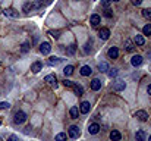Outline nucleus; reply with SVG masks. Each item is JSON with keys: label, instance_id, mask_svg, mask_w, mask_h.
<instances>
[{"label": "nucleus", "instance_id": "obj_1", "mask_svg": "<svg viewBox=\"0 0 151 141\" xmlns=\"http://www.w3.org/2000/svg\"><path fill=\"white\" fill-rule=\"evenodd\" d=\"M13 121H15V123H18V125L25 123V122H27V113H25V112H22V110H18V112L15 113V118H13Z\"/></svg>", "mask_w": 151, "mask_h": 141}, {"label": "nucleus", "instance_id": "obj_2", "mask_svg": "<svg viewBox=\"0 0 151 141\" xmlns=\"http://www.w3.org/2000/svg\"><path fill=\"white\" fill-rule=\"evenodd\" d=\"M79 135H81V131H79V128L77 125L69 126V137L70 138H78Z\"/></svg>", "mask_w": 151, "mask_h": 141}, {"label": "nucleus", "instance_id": "obj_3", "mask_svg": "<svg viewBox=\"0 0 151 141\" xmlns=\"http://www.w3.org/2000/svg\"><path fill=\"white\" fill-rule=\"evenodd\" d=\"M44 81L46 82H48L50 85H52V87H57V78H56V75L54 74H50V75H47L46 76V78H44Z\"/></svg>", "mask_w": 151, "mask_h": 141}, {"label": "nucleus", "instance_id": "obj_4", "mask_svg": "<svg viewBox=\"0 0 151 141\" xmlns=\"http://www.w3.org/2000/svg\"><path fill=\"white\" fill-rule=\"evenodd\" d=\"M125 88H126V82L122 81V80H117L115 84H113V90H115V91H123Z\"/></svg>", "mask_w": 151, "mask_h": 141}, {"label": "nucleus", "instance_id": "obj_5", "mask_svg": "<svg viewBox=\"0 0 151 141\" xmlns=\"http://www.w3.org/2000/svg\"><path fill=\"white\" fill-rule=\"evenodd\" d=\"M135 118H138V121H141V122H145L148 119V113L145 110H136L135 112Z\"/></svg>", "mask_w": 151, "mask_h": 141}, {"label": "nucleus", "instance_id": "obj_6", "mask_svg": "<svg viewBox=\"0 0 151 141\" xmlns=\"http://www.w3.org/2000/svg\"><path fill=\"white\" fill-rule=\"evenodd\" d=\"M40 52H41L43 55H48L50 52H52V46H50V43H47V41L41 43V44H40Z\"/></svg>", "mask_w": 151, "mask_h": 141}, {"label": "nucleus", "instance_id": "obj_7", "mask_svg": "<svg viewBox=\"0 0 151 141\" xmlns=\"http://www.w3.org/2000/svg\"><path fill=\"white\" fill-rule=\"evenodd\" d=\"M98 37H100V40L106 41V40H109V37H110V31L107 28H101L98 31Z\"/></svg>", "mask_w": 151, "mask_h": 141}, {"label": "nucleus", "instance_id": "obj_8", "mask_svg": "<svg viewBox=\"0 0 151 141\" xmlns=\"http://www.w3.org/2000/svg\"><path fill=\"white\" fill-rule=\"evenodd\" d=\"M41 69H43V63H41L40 60L34 62L32 65H31V71H32V74H38Z\"/></svg>", "mask_w": 151, "mask_h": 141}, {"label": "nucleus", "instance_id": "obj_9", "mask_svg": "<svg viewBox=\"0 0 151 141\" xmlns=\"http://www.w3.org/2000/svg\"><path fill=\"white\" fill-rule=\"evenodd\" d=\"M3 13L6 15V16H10V18H19V12H16L15 9H5L3 10Z\"/></svg>", "mask_w": 151, "mask_h": 141}, {"label": "nucleus", "instance_id": "obj_10", "mask_svg": "<svg viewBox=\"0 0 151 141\" xmlns=\"http://www.w3.org/2000/svg\"><path fill=\"white\" fill-rule=\"evenodd\" d=\"M90 109H91L90 101H82V103H81V106H79V112H81V113H84V115L90 112Z\"/></svg>", "mask_w": 151, "mask_h": 141}, {"label": "nucleus", "instance_id": "obj_11", "mask_svg": "<svg viewBox=\"0 0 151 141\" xmlns=\"http://www.w3.org/2000/svg\"><path fill=\"white\" fill-rule=\"evenodd\" d=\"M101 22V18H100V15L97 13H93L91 18H90V24L93 25V27H98V24Z\"/></svg>", "mask_w": 151, "mask_h": 141}, {"label": "nucleus", "instance_id": "obj_12", "mask_svg": "<svg viewBox=\"0 0 151 141\" xmlns=\"http://www.w3.org/2000/svg\"><path fill=\"white\" fill-rule=\"evenodd\" d=\"M107 55H109L110 59H117V56H119V49H117V47H110L109 52H107Z\"/></svg>", "mask_w": 151, "mask_h": 141}, {"label": "nucleus", "instance_id": "obj_13", "mask_svg": "<svg viewBox=\"0 0 151 141\" xmlns=\"http://www.w3.org/2000/svg\"><path fill=\"white\" fill-rule=\"evenodd\" d=\"M131 63H132V66H140L141 63H142V56H140V55H135V56H132V59H131Z\"/></svg>", "mask_w": 151, "mask_h": 141}, {"label": "nucleus", "instance_id": "obj_14", "mask_svg": "<svg viewBox=\"0 0 151 141\" xmlns=\"http://www.w3.org/2000/svg\"><path fill=\"white\" fill-rule=\"evenodd\" d=\"M100 88H101V81H100L98 78H94L91 81V90L93 91H98Z\"/></svg>", "mask_w": 151, "mask_h": 141}, {"label": "nucleus", "instance_id": "obj_15", "mask_svg": "<svg viewBox=\"0 0 151 141\" xmlns=\"http://www.w3.org/2000/svg\"><path fill=\"white\" fill-rule=\"evenodd\" d=\"M125 50H126V52H134L135 50V44L132 43V40H129V38L125 40Z\"/></svg>", "mask_w": 151, "mask_h": 141}, {"label": "nucleus", "instance_id": "obj_16", "mask_svg": "<svg viewBox=\"0 0 151 141\" xmlns=\"http://www.w3.org/2000/svg\"><path fill=\"white\" fill-rule=\"evenodd\" d=\"M79 109L77 107V106H73V107H70V110H69V115H70V118L72 119H78V116H79Z\"/></svg>", "mask_w": 151, "mask_h": 141}, {"label": "nucleus", "instance_id": "obj_17", "mask_svg": "<svg viewBox=\"0 0 151 141\" xmlns=\"http://www.w3.org/2000/svg\"><path fill=\"white\" fill-rule=\"evenodd\" d=\"M120 138H122V135H120V132L117 130H113L110 132V140L111 141H120Z\"/></svg>", "mask_w": 151, "mask_h": 141}, {"label": "nucleus", "instance_id": "obj_18", "mask_svg": "<svg viewBox=\"0 0 151 141\" xmlns=\"http://www.w3.org/2000/svg\"><path fill=\"white\" fill-rule=\"evenodd\" d=\"M98 131H100V125H98V123H91L90 126H88V132L93 134V135L97 134Z\"/></svg>", "mask_w": 151, "mask_h": 141}, {"label": "nucleus", "instance_id": "obj_19", "mask_svg": "<svg viewBox=\"0 0 151 141\" xmlns=\"http://www.w3.org/2000/svg\"><path fill=\"white\" fill-rule=\"evenodd\" d=\"M91 74H93L91 66H87V65H85V66L81 68V75H82V76H90Z\"/></svg>", "mask_w": 151, "mask_h": 141}, {"label": "nucleus", "instance_id": "obj_20", "mask_svg": "<svg viewBox=\"0 0 151 141\" xmlns=\"http://www.w3.org/2000/svg\"><path fill=\"white\" fill-rule=\"evenodd\" d=\"M134 43L136 44V46H144V43H145V40H144V37L142 35H135V38H134Z\"/></svg>", "mask_w": 151, "mask_h": 141}, {"label": "nucleus", "instance_id": "obj_21", "mask_svg": "<svg viewBox=\"0 0 151 141\" xmlns=\"http://www.w3.org/2000/svg\"><path fill=\"white\" fill-rule=\"evenodd\" d=\"M73 91H75V94L77 96H82L84 94V88H82V85H78V84H73Z\"/></svg>", "mask_w": 151, "mask_h": 141}, {"label": "nucleus", "instance_id": "obj_22", "mask_svg": "<svg viewBox=\"0 0 151 141\" xmlns=\"http://www.w3.org/2000/svg\"><path fill=\"white\" fill-rule=\"evenodd\" d=\"M62 62V59L60 57H56V56H52L48 59V65H52V66H56V65H59V63Z\"/></svg>", "mask_w": 151, "mask_h": 141}, {"label": "nucleus", "instance_id": "obj_23", "mask_svg": "<svg viewBox=\"0 0 151 141\" xmlns=\"http://www.w3.org/2000/svg\"><path fill=\"white\" fill-rule=\"evenodd\" d=\"M135 140H136V141H145V132H144L142 130L136 131V134H135Z\"/></svg>", "mask_w": 151, "mask_h": 141}, {"label": "nucleus", "instance_id": "obj_24", "mask_svg": "<svg viewBox=\"0 0 151 141\" xmlns=\"http://www.w3.org/2000/svg\"><path fill=\"white\" fill-rule=\"evenodd\" d=\"M98 71H100V72H107V71H109V63H107V62H101V63L98 65Z\"/></svg>", "mask_w": 151, "mask_h": 141}, {"label": "nucleus", "instance_id": "obj_25", "mask_svg": "<svg viewBox=\"0 0 151 141\" xmlns=\"http://www.w3.org/2000/svg\"><path fill=\"white\" fill-rule=\"evenodd\" d=\"M73 69H75V68H73L72 65H68V66H65L63 74H65L66 76H69V75H72V74H73Z\"/></svg>", "mask_w": 151, "mask_h": 141}, {"label": "nucleus", "instance_id": "obj_26", "mask_svg": "<svg viewBox=\"0 0 151 141\" xmlns=\"http://www.w3.org/2000/svg\"><path fill=\"white\" fill-rule=\"evenodd\" d=\"M28 52H30V43L25 41V43H22V46H21V53H28Z\"/></svg>", "mask_w": 151, "mask_h": 141}, {"label": "nucleus", "instance_id": "obj_27", "mask_svg": "<svg viewBox=\"0 0 151 141\" xmlns=\"http://www.w3.org/2000/svg\"><path fill=\"white\" fill-rule=\"evenodd\" d=\"M66 140H68L66 132H59V134L56 135V141H66Z\"/></svg>", "mask_w": 151, "mask_h": 141}, {"label": "nucleus", "instance_id": "obj_28", "mask_svg": "<svg viewBox=\"0 0 151 141\" xmlns=\"http://www.w3.org/2000/svg\"><path fill=\"white\" fill-rule=\"evenodd\" d=\"M31 9H34V6H32V3H31V2H27V3L23 5V12H25V13H28V12H30Z\"/></svg>", "mask_w": 151, "mask_h": 141}, {"label": "nucleus", "instance_id": "obj_29", "mask_svg": "<svg viewBox=\"0 0 151 141\" xmlns=\"http://www.w3.org/2000/svg\"><path fill=\"white\" fill-rule=\"evenodd\" d=\"M142 32H144V35H151V24L145 25V27L142 28Z\"/></svg>", "mask_w": 151, "mask_h": 141}, {"label": "nucleus", "instance_id": "obj_30", "mask_svg": "<svg viewBox=\"0 0 151 141\" xmlns=\"http://www.w3.org/2000/svg\"><path fill=\"white\" fill-rule=\"evenodd\" d=\"M48 34L52 35L53 38H56V40L60 37V31H57V30H50V31H48Z\"/></svg>", "mask_w": 151, "mask_h": 141}, {"label": "nucleus", "instance_id": "obj_31", "mask_svg": "<svg viewBox=\"0 0 151 141\" xmlns=\"http://www.w3.org/2000/svg\"><path fill=\"white\" fill-rule=\"evenodd\" d=\"M117 74H119V71L115 69V68H113V69H109V76H110V78H116Z\"/></svg>", "mask_w": 151, "mask_h": 141}, {"label": "nucleus", "instance_id": "obj_32", "mask_svg": "<svg viewBox=\"0 0 151 141\" xmlns=\"http://www.w3.org/2000/svg\"><path fill=\"white\" fill-rule=\"evenodd\" d=\"M142 16L151 21V9H144V10H142Z\"/></svg>", "mask_w": 151, "mask_h": 141}, {"label": "nucleus", "instance_id": "obj_33", "mask_svg": "<svg viewBox=\"0 0 151 141\" xmlns=\"http://www.w3.org/2000/svg\"><path fill=\"white\" fill-rule=\"evenodd\" d=\"M32 6H34V9H38V7L44 6V2H43V0H37V2L32 3Z\"/></svg>", "mask_w": 151, "mask_h": 141}, {"label": "nucleus", "instance_id": "obj_34", "mask_svg": "<svg viewBox=\"0 0 151 141\" xmlns=\"http://www.w3.org/2000/svg\"><path fill=\"white\" fill-rule=\"evenodd\" d=\"M9 107H10L9 101H2V103H0V109H9Z\"/></svg>", "mask_w": 151, "mask_h": 141}, {"label": "nucleus", "instance_id": "obj_35", "mask_svg": "<svg viewBox=\"0 0 151 141\" xmlns=\"http://www.w3.org/2000/svg\"><path fill=\"white\" fill-rule=\"evenodd\" d=\"M104 16H106V18H111V16H113L111 10H110L109 7H106V9H104Z\"/></svg>", "mask_w": 151, "mask_h": 141}, {"label": "nucleus", "instance_id": "obj_36", "mask_svg": "<svg viewBox=\"0 0 151 141\" xmlns=\"http://www.w3.org/2000/svg\"><path fill=\"white\" fill-rule=\"evenodd\" d=\"M73 84H75V82H72V81H69V80H65V81H63V85L68 87V88H72Z\"/></svg>", "mask_w": 151, "mask_h": 141}, {"label": "nucleus", "instance_id": "obj_37", "mask_svg": "<svg viewBox=\"0 0 151 141\" xmlns=\"http://www.w3.org/2000/svg\"><path fill=\"white\" fill-rule=\"evenodd\" d=\"M90 52H91V47H90V43H87V44L84 46V53H87V55H88V53H90Z\"/></svg>", "mask_w": 151, "mask_h": 141}, {"label": "nucleus", "instance_id": "obj_38", "mask_svg": "<svg viewBox=\"0 0 151 141\" xmlns=\"http://www.w3.org/2000/svg\"><path fill=\"white\" fill-rule=\"evenodd\" d=\"M66 53H68V55H73V53H75V46H69V49H68Z\"/></svg>", "mask_w": 151, "mask_h": 141}, {"label": "nucleus", "instance_id": "obj_39", "mask_svg": "<svg viewBox=\"0 0 151 141\" xmlns=\"http://www.w3.org/2000/svg\"><path fill=\"white\" fill-rule=\"evenodd\" d=\"M7 141H18V137L12 134V135H9V137H7Z\"/></svg>", "mask_w": 151, "mask_h": 141}, {"label": "nucleus", "instance_id": "obj_40", "mask_svg": "<svg viewBox=\"0 0 151 141\" xmlns=\"http://www.w3.org/2000/svg\"><path fill=\"white\" fill-rule=\"evenodd\" d=\"M110 2H111V0H101V5H103L104 7H109V5H110Z\"/></svg>", "mask_w": 151, "mask_h": 141}, {"label": "nucleus", "instance_id": "obj_41", "mask_svg": "<svg viewBox=\"0 0 151 141\" xmlns=\"http://www.w3.org/2000/svg\"><path fill=\"white\" fill-rule=\"evenodd\" d=\"M142 3V0H132V5H135V6H140Z\"/></svg>", "mask_w": 151, "mask_h": 141}, {"label": "nucleus", "instance_id": "obj_42", "mask_svg": "<svg viewBox=\"0 0 151 141\" xmlns=\"http://www.w3.org/2000/svg\"><path fill=\"white\" fill-rule=\"evenodd\" d=\"M147 93H148V94H150V96H151V84H150V85H148V87H147Z\"/></svg>", "mask_w": 151, "mask_h": 141}, {"label": "nucleus", "instance_id": "obj_43", "mask_svg": "<svg viewBox=\"0 0 151 141\" xmlns=\"http://www.w3.org/2000/svg\"><path fill=\"white\" fill-rule=\"evenodd\" d=\"M46 3L48 5V3H52V0H46Z\"/></svg>", "mask_w": 151, "mask_h": 141}, {"label": "nucleus", "instance_id": "obj_44", "mask_svg": "<svg viewBox=\"0 0 151 141\" xmlns=\"http://www.w3.org/2000/svg\"><path fill=\"white\" fill-rule=\"evenodd\" d=\"M148 141H151V135H150V138H148Z\"/></svg>", "mask_w": 151, "mask_h": 141}, {"label": "nucleus", "instance_id": "obj_45", "mask_svg": "<svg viewBox=\"0 0 151 141\" xmlns=\"http://www.w3.org/2000/svg\"><path fill=\"white\" fill-rule=\"evenodd\" d=\"M113 2H119V0H113Z\"/></svg>", "mask_w": 151, "mask_h": 141}, {"label": "nucleus", "instance_id": "obj_46", "mask_svg": "<svg viewBox=\"0 0 151 141\" xmlns=\"http://www.w3.org/2000/svg\"><path fill=\"white\" fill-rule=\"evenodd\" d=\"M0 125H2V122H0Z\"/></svg>", "mask_w": 151, "mask_h": 141}]
</instances>
